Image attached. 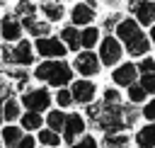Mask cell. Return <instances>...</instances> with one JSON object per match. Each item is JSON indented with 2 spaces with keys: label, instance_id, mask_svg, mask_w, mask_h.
Returning a JSON list of instances; mask_svg holds the SVG:
<instances>
[{
  "label": "cell",
  "instance_id": "obj_4",
  "mask_svg": "<svg viewBox=\"0 0 155 148\" xmlns=\"http://www.w3.org/2000/svg\"><path fill=\"white\" fill-rule=\"evenodd\" d=\"M19 102L24 109L29 112H48L53 104V92L48 85H36V87H27L24 92H19Z\"/></svg>",
  "mask_w": 155,
  "mask_h": 148
},
{
  "label": "cell",
  "instance_id": "obj_21",
  "mask_svg": "<svg viewBox=\"0 0 155 148\" xmlns=\"http://www.w3.org/2000/svg\"><path fill=\"white\" fill-rule=\"evenodd\" d=\"M102 29L99 27H94V24H90V27H82V32H80V44H82V49H97L99 46V41H102Z\"/></svg>",
  "mask_w": 155,
  "mask_h": 148
},
{
  "label": "cell",
  "instance_id": "obj_5",
  "mask_svg": "<svg viewBox=\"0 0 155 148\" xmlns=\"http://www.w3.org/2000/svg\"><path fill=\"white\" fill-rule=\"evenodd\" d=\"M124 53H126V49H124V44H121V39L116 34H104L102 36V41L97 46V56H99V61H102L104 68L119 66L124 61Z\"/></svg>",
  "mask_w": 155,
  "mask_h": 148
},
{
  "label": "cell",
  "instance_id": "obj_34",
  "mask_svg": "<svg viewBox=\"0 0 155 148\" xmlns=\"http://www.w3.org/2000/svg\"><path fill=\"white\" fill-rule=\"evenodd\" d=\"M17 148H39V138H36L34 133H29V131H27V133L22 136V141L17 143Z\"/></svg>",
  "mask_w": 155,
  "mask_h": 148
},
{
  "label": "cell",
  "instance_id": "obj_31",
  "mask_svg": "<svg viewBox=\"0 0 155 148\" xmlns=\"http://www.w3.org/2000/svg\"><path fill=\"white\" fill-rule=\"evenodd\" d=\"M121 17H124L121 12H109V15L102 19V27L107 29V34H111V29H116V24L121 22Z\"/></svg>",
  "mask_w": 155,
  "mask_h": 148
},
{
  "label": "cell",
  "instance_id": "obj_7",
  "mask_svg": "<svg viewBox=\"0 0 155 148\" xmlns=\"http://www.w3.org/2000/svg\"><path fill=\"white\" fill-rule=\"evenodd\" d=\"M34 49H36V56H39L41 61H46V58H65V56L70 53L68 46L63 44V39L56 36V34L34 39Z\"/></svg>",
  "mask_w": 155,
  "mask_h": 148
},
{
  "label": "cell",
  "instance_id": "obj_40",
  "mask_svg": "<svg viewBox=\"0 0 155 148\" xmlns=\"http://www.w3.org/2000/svg\"><path fill=\"white\" fill-rule=\"evenodd\" d=\"M39 148H48V146H39Z\"/></svg>",
  "mask_w": 155,
  "mask_h": 148
},
{
  "label": "cell",
  "instance_id": "obj_37",
  "mask_svg": "<svg viewBox=\"0 0 155 148\" xmlns=\"http://www.w3.org/2000/svg\"><path fill=\"white\" fill-rule=\"evenodd\" d=\"M148 36H150V41H153V46H155V24L148 27Z\"/></svg>",
  "mask_w": 155,
  "mask_h": 148
},
{
  "label": "cell",
  "instance_id": "obj_6",
  "mask_svg": "<svg viewBox=\"0 0 155 148\" xmlns=\"http://www.w3.org/2000/svg\"><path fill=\"white\" fill-rule=\"evenodd\" d=\"M73 68H75V73H78L80 78H92V80L104 70L99 56H97L92 49H80V51L75 53V58H73Z\"/></svg>",
  "mask_w": 155,
  "mask_h": 148
},
{
  "label": "cell",
  "instance_id": "obj_13",
  "mask_svg": "<svg viewBox=\"0 0 155 148\" xmlns=\"http://www.w3.org/2000/svg\"><path fill=\"white\" fill-rule=\"evenodd\" d=\"M22 24H24V32L31 39H39V36H48L51 34V22L44 19V17L29 15V17H22Z\"/></svg>",
  "mask_w": 155,
  "mask_h": 148
},
{
  "label": "cell",
  "instance_id": "obj_26",
  "mask_svg": "<svg viewBox=\"0 0 155 148\" xmlns=\"http://www.w3.org/2000/svg\"><path fill=\"white\" fill-rule=\"evenodd\" d=\"M53 104L61 107V109H65V112L75 104L73 92H70V85H68V87H56V92H53Z\"/></svg>",
  "mask_w": 155,
  "mask_h": 148
},
{
  "label": "cell",
  "instance_id": "obj_30",
  "mask_svg": "<svg viewBox=\"0 0 155 148\" xmlns=\"http://www.w3.org/2000/svg\"><path fill=\"white\" fill-rule=\"evenodd\" d=\"M138 63V70H140V75H145V73H155V56H143V58H138L136 61Z\"/></svg>",
  "mask_w": 155,
  "mask_h": 148
},
{
  "label": "cell",
  "instance_id": "obj_17",
  "mask_svg": "<svg viewBox=\"0 0 155 148\" xmlns=\"http://www.w3.org/2000/svg\"><path fill=\"white\" fill-rule=\"evenodd\" d=\"M133 148H155V124L148 121L136 129L133 133Z\"/></svg>",
  "mask_w": 155,
  "mask_h": 148
},
{
  "label": "cell",
  "instance_id": "obj_41",
  "mask_svg": "<svg viewBox=\"0 0 155 148\" xmlns=\"http://www.w3.org/2000/svg\"><path fill=\"white\" fill-rule=\"evenodd\" d=\"M58 2H65V0H58Z\"/></svg>",
  "mask_w": 155,
  "mask_h": 148
},
{
  "label": "cell",
  "instance_id": "obj_24",
  "mask_svg": "<svg viewBox=\"0 0 155 148\" xmlns=\"http://www.w3.org/2000/svg\"><path fill=\"white\" fill-rule=\"evenodd\" d=\"M65 119H68V112H65V109H61V107H56V109H48V112H46V126H48V129H53V131H58V133H63Z\"/></svg>",
  "mask_w": 155,
  "mask_h": 148
},
{
  "label": "cell",
  "instance_id": "obj_39",
  "mask_svg": "<svg viewBox=\"0 0 155 148\" xmlns=\"http://www.w3.org/2000/svg\"><path fill=\"white\" fill-rule=\"evenodd\" d=\"M0 148H5V143H2V136H0Z\"/></svg>",
  "mask_w": 155,
  "mask_h": 148
},
{
  "label": "cell",
  "instance_id": "obj_19",
  "mask_svg": "<svg viewBox=\"0 0 155 148\" xmlns=\"http://www.w3.org/2000/svg\"><path fill=\"white\" fill-rule=\"evenodd\" d=\"M24 131H29V133H36L39 129H44L46 126V116L41 114V112H29V109H24V114L19 116V121H17Z\"/></svg>",
  "mask_w": 155,
  "mask_h": 148
},
{
  "label": "cell",
  "instance_id": "obj_23",
  "mask_svg": "<svg viewBox=\"0 0 155 148\" xmlns=\"http://www.w3.org/2000/svg\"><path fill=\"white\" fill-rule=\"evenodd\" d=\"M36 138H39V146H48V148H61L63 146V133H58V131H53L48 126L39 129Z\"/></svg>",
  "mask_w": 155,
  "mask_h": 148
},
{
  "label": "cell",
  "instance_id": "obj_12",
  "mask_svg": "<svg viewBox=\"0 0 155 148\" xmlns=\"http://www.w3.org/2000/svg\"><path fill=\"white\" fill-rule=\"evenodd\" d=\"M68 17H70V24H75V27L82 29V27L94 24V19H97V10H94V5H90V2H75V5L70 7Z\"/></svg>",
  "mask_w": 155,
  "mask_h": 148
},
{
  "label": "cell",
  "instance_id": "obj_15",
  "mask_svg": "<svg viewBox=\"0 0 155 148\" xmlns=\"http://www.w3.org/2000/svg\"><path fill=\"white\" fill-rule=\"evenodd\" d=\"M39 12H41V17H44V19H48L51 24H56V22H63V19H65V5H63V2H58V0H44V2L39 5Z\"/></svg>",
  "mask_w": 155,
  "mask_h": 148
},
{
  "label": "cell",
  "instance_id": "obj_8",
  "mask_svg": "<svg viewBox=\"0 0 155 148\" xmlns=\"http://www.w3.org/2000/svg\"><path fill=\"white\" fill-rule=\"evenodd\" d=\"M70 92H73V99L78 107H87V104L97 102L99 87H97V82H92V78H75L70 82Z\"/></svg>",
  "mask_w": 155,
  "mask_h": 148
},
{
  "label": "cell",
  "instance_id": "obj_10",
  "mask_svg": "<svg viewBox=\"0 0 155 148\" xmlns=\"http://www.w3.org/2000/svg\"><path fill=\"white\" fill-rule=\"evenodd\" d=\"M0 39L7 44L24 39V24H22V17L17 12H5L0 17Z\"/></svg>",
  "mask_w": 155,
  "mask_h": 148
},
{
  "label": "cell",
  "instance_id": "obj_18",
  "mask_svg": "<svg viewBox=\"0 0 155 148\" xmlns=\"http://www.w3.org/2000/svg\"><path fill=\"white\" fill-rule=\"evenodd\" d=\"M80 27H75V24H63L61 27V32H58V36L63 39V44L68 46V51H73V53H78L80 49H82V44H80Z\"/></svg>",
  "mask_w": 155,
  "mask_h": 148
},
{
  "label": "cell",
  "instance_id": "obj_1",
  "mask_svg": "<svg viewBox=\"0 0 155 148\" xmlns=\"http://www.w3.org/2000/svg\"><path fill=\"white\" fill-rule=\"evenodd\" d=\"M114 34L121 39V44L126 49V56L133 58V61H138V58H143V56H148L153 51V41L145 34V27H140L133 15L131 17H121V22L116 24Z\"/></svg>",
  "mask_w": 155,
  "mask_h": 148
},
{
  "label": "cell",
  "instance_id": "obj_20",
  "mask_svg": "<svg viewBox=\"0 0 155 148\" xmlns=\"http://www.w3.org/2000/svg\"><path fill=\"white\" fill-rule=\"evenodd\" d=\"M24 133H27V131H24L19 124H2V129H0V136H2L5 148H17V143L22 141Z\"/></svg>",
  "mask_w": 155,
  "mask_h": 148
},
{
  "label": "cell",
  "instance_id": "obj_36",
  "mask_svg": "<svg viewBox=\"0 0 155 148\" xmlns=\"http://www.w3.org/2000/svg\"><path fill=\"white\" fill-rule=\"evenodd\" d=\"M5 124V99H0V126Z\"/></svg>",
  "mask_w": 155,
  "mask_h": 148
},
{
  "label": "cell",
  "instance_id": "obj_22",
  "mask_svg": "<svg viewBox=\"0 0 155 148\" xmlns=\"http://www.w3.org/2000/svg\"><path fill=\"white\" fill-rule=\"evenodd\" d=\"M22 114H24V107H22L19 97H15V95L5 97V124H17Z\"/></svg>",
  "mask_w": 155,
  "mask_h": 148
},
{
  "label": "cell",
  "instance_id": "obj_29",
  "mask_svg": "<svg viewBox=\"0 0 155 148\" xmlns=\"http://www.w3.org/2000/svg\"><path fill=\"white\" fill-rule=\"evenodd\" d=\"M68 148H99V138L94 133H82L75 143H70Z\"/></svg>",
  "mask_w": 155,
  "mask_h": 148
},
{
  "label": "cell",
  "instance_id": "obj_27",
  "mask_svg": "<svg viewBox=\"0 0 155 148\" xmlns=\"http://www.w3.org/2000/svg\"><path fill=\"white\" fill-rule=\"evenodd\" d=\"M102 102L109 104V107H116V104H124V95H121V87L111 85V87H104L102 90Z\"/></svg>",
  "mask_w": 155,
  "mask_h": 148
},
{
  "label": "cell",
  "instance_id": "obj_32",
  "mask_svg": "<svg viewBox=\"0 0 155 148\" xmlns=\"http://www.w3.org/2000/svg\"><path fill=\"white\" fill-rule=\"evenodd\" d=\"M138 82L145 87V92H148L150 97H155V73H145V75H140Z\"/></svg>",
  "mask_w": 155,
  "mask_h": 148
},
{
  "label": "cell",
  "instance_id": "obj_2",
  "mask_svg": "<svg viewBox=\"0 0 155 148\" xmlns=\"http://www.w3.org/2000/svg\"><path fill=\"white\" fill-rule=\"evenodd\" d=\"M31 75L41 85H48V87H68L75 80V68L65 58H46V61H41V63L34 66Z\"/></svg>",
  "mask_w": 155,
  "mask_h": 148
},
{
  "label": "cell",
  "instance_id": "obj_14",
  "mask_svg": "<svg viewBox=\"0 0 155 148\" xmlns=\"http://www.w3.org/2000/svg\"><path fill=\"white\" fill-rule=\"evenodd\" d=\"M131 12H133V17L138 19L140 27H153L155 24V0H138Z\"/></svg>",
  "mask_w": 155,
  "mask_h": 148
},
{
  "label": "cell",
  "instance_id": "obj_9",
  "mask_svg": "<svg viewBox=\"0 0 155 148\" xmlns=\"http://www.w3.org/2000/svg\"><path fill=\"white\" fill-rule=\"evenodd\" d=\"M138 78H140V70H138V63L133 58L131 61H121L119 66L111 68V82L116 87H121V90H126L128 85L138 82Z\"/></svg>",
  "mask_w": 155,
  "mask_h": 148
},
{
  "label": "cell",
  "instance_id": "obj_3",
  "mask_svg": "<svg viewBox=\"0 0 155 148\" xmlns=\"http://www.w3.org/2000/svg\"><path fill=\"white\" fill-rule=\"evenodd\" d=\"M0 61H2L5 66H22V68L36 66V49H34V41L19 39V41H15L12 46L5 41V44L0 46Z\"/></svg>",
  "mask_w": 155,
  "mask_h": 148
},
{
  "label": "cell",
  "instance_id": "obj_16",
  "mask_svg": "<svg viewBox=\"0 0 155 148\" xmlns=\"http://www.w3.org/2000/svg\"><path fill=\"white\" fill-rule=\"evenodd\" d=\"M133 146V136L128 131H114V133H104L99 141V148H131Z\"/></svg>",
  "mask_w": 155,
  "mask_h": 148
},
{
  "label": "cell",
  "instance_id": "obj_28",
  "mask_svg": "<svg viewBox=\"0 0 155 148\" xmlns=\"http://www.w3.org/2000/svg\"><path fill=\"white\" fill-rule=\"evenodd\" d=\"M12 12H17L19 17H29V15H36L39 12V5L31 2V0H17V5L12 7Z\"/></svg>",
  "mask_w": 155,
  "mask_h": 148
},
{
  "label": "cell",
  "instance_id": "obj_38",
  "mask_svg": "<svg viewBox=\"0 0 155 148\" xmlns=\"http://www.w3.org/2000/svg\"><path fill=\"white\" fill-rule=\"evenodd\" d=\"M136 2H138V0H128V5H126V7H128V10H133V5H136Z\"/></svg>",
  "mask_w": 155,
  "mask_h": 148
},
{
  "label": "cell",
  "instance_id": "obj_33",
  "mask_svg": "<svg viewBox=\"0 0 155 148\" xmlns=\"http://www.w3.org/2000/svg\"><path fill=\"white\" fill-rule=\"evenodd\" d=\"M140 114L145 121H153L155 124V97H148V102L140 107Z\"/></svg>",
  "mask_w": 155,
  "mask_h": 148
},
{
  "label": "cell",
  "instance_id": "obj_11",
  "mask_svg": "<svg viewBox=\"0 0 155 148\" xmlns=\"http://www.w3.org/2000/svg\"><path fill=\"white\" fill-rule=\"evenodd\" d=\"M82 133H87V116L80 114V112H68V119H65V126H63V143L70 146Z\"/></svg>",
  "mask_w": 155,
  "mask_h": 148
},
{
  "label": "cell",
  "instance_id": "obj_25",
  "mask_svg": "<svg viewBox=\"0 0 155 148\" xmlns=\"http://www.w3.org/2000/svg\"><path fill=\"white\" fill-rule=\"evenodd\" d=\"M148 92H145V87L140 85V82H133V85H128L126 87V102H131V104H138V107H143L145 102H148Z\"/></svg>",
  "mask_w": 155,
  "mask_h": 148
},
{
  "label": "cell",
  "instance_id": "obj_35",
  "mask_svg": "<svg viewBox=\"0 0 155 148\" xmlns=\"http://www.w3.org/2000/svg\"><path fill=\"white\" fill-rule=\"evenodd\" d=\"M15 92V85L12 82H7V80H2L0 78V99H5V97H10Z\"/></svg>",
  "mask_w": 155,
  "mask_h": 148
}]
</instances>
